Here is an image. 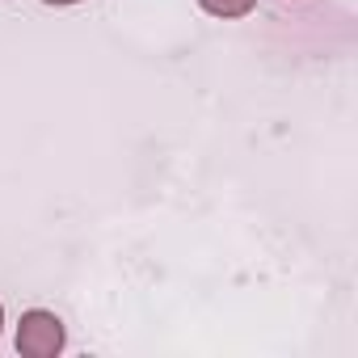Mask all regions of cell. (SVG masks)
I'll use <instances>...</instances> for the list:
<instances>
[{"label":"cell","mask_w":358,"mask_h":358,"mask_svg":"<svg viewBox=\"0 0 358 358\" xmlns=\"http://www.w3.org/2000/svg\"><path fill=\"white\" fill-rule=\"evenodd\" d=\"M0 324H5V308H0Z\"/></svg>","instance_id":"cell-4"},{"label":"cell","mask_w":358,"mask_h":358,"mask_svg":"<svg viewBox=\"0 0 358 358\" xmlns=\"http://www.w3.org/2000/svg\"><path fill=\"white\" fill-rule=\"evenodd\" d=\"M68 333H64V320L47 308H30L22 312V324H17V354L22 358H55L64 350Z\"/></svg>","instance_id":"cell-1"},{"label":"cell","mask_w":358,"mask_h":358,"mask_svg":"<svg viewBox=\"0 0 358 358\" xmlns=\"http://www.w3.org/2000/svg\"><path fill=\"white\" fill-rule=\"evenodd\" d=\"M43 5H76V0H43Z\"/></svg>","instance_id":"cell-3"},{"label":"cell","mask_w":358,"mask_h":358,"mask_svg":"<svg viewBox=\"0 0 358 358\" xmlns=\"http://www.w3.org/2000/svg\"><path fill=\"white\" fill-rule=\"evenodd\" d=\"M199 5H203L211 17H245V13H253L257 0H199Z\"/></svg>","instance_id":"cell-2"}]
</instances>
